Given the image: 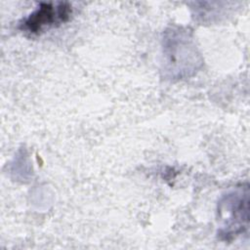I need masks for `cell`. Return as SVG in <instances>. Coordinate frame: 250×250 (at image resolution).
<instances>
[{"instance_id": "1", "label": "cell", "mask_w": 250, "mask_h": 250, "mask_svg": "<svg viewBox=\"0 0 250 250\" xmlns=\"http://www.w3.org/2000/svg\"><path fill=\"white\" fill-rule=\"evenodd\" d=\"M163 43L164 69L170 77L189 76L201 64L200 55L187 30L178 28L166 31Z\"/></svg>"}, {"instance_id": "3", "label": "cell", "mask_w": 250, "mask_h": 250, "mask_svg": "<svg viewBox=\"0 0 250 250\" xmlns=\"http://www.w3.org/2000/svg\"><path fill=\"white\" fill-rule=\"evenodd\" d=\"M70 11L64 3H60L57 7L52 4H42L24 21L22 29L30 33H39L45 27L65 21L70 15Z\"/></svg>"}, {"instance_id": "2", "label": "cell", "mask_w": 250, "mask_h": 250, "mask_svg": "<svg viewBox=\"0 0 250 250\" xmlns=\"http://www.w3.org/2000/svg\"><path fill=\"white\" fill-rule=\"evenodd\" d=\"M220 213L225 221L222 232L233 235L243 231L248 225V191H234L228 194L220 204Z\"/></svg>"}]
</instances>
